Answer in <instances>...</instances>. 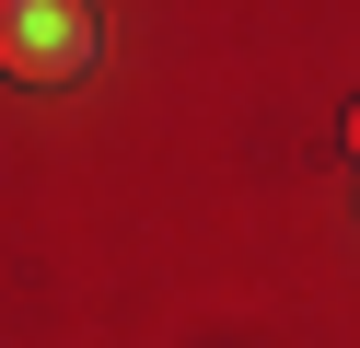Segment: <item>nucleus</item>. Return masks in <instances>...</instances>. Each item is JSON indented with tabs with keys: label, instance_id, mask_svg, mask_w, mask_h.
Returning a JSON list of instances; mask_svg holds the SVG:
<instances>
[{
	"label": "nucleus",
	"instance_id": "nucleus-1",
	"mask_svg": "<svg viewBox=\"0 0 360 348\" xmlns=\"http://www.w3.org/2000/svg\"><path fill=\"white\" fill-rule=\"evenodd\" d=\"M105 58V12L82 0H0V70L12 82H82Z\"/></svg>",
	"mask_w": 360,
	"mask_h": 348
},
{
	"label": "nucleus",
	"instance_id": "nucleus-2",
	"mask_svg": "<svg viewBox=\"0 0 360 348\" xmlns=\"http://www.w3.org/2000/svg\"><path fill=\"white\" fill-rule=\"evenodd\" d=\"M349 162H360V105H349Z\"/></svg>",
	"mask_w": 360,
	"mask_h": 348
}]
</instances>
